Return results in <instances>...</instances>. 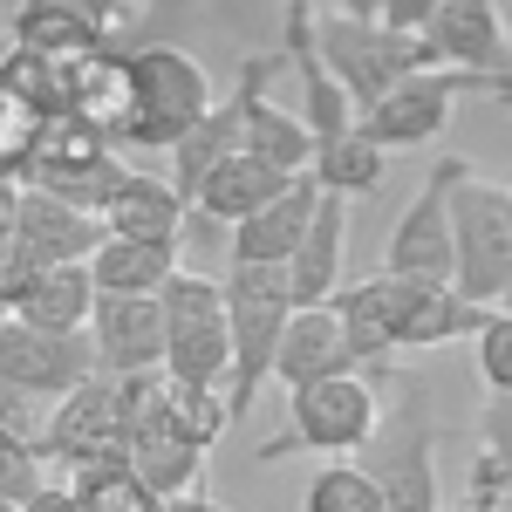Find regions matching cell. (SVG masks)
<instances>
[{"label": "cell", "mask_w": 512, "mask_h": 512, "mask_svg": "<svg viewBox=\"0 0 512 512\" xmlns=\"http://www.w3.org/2000/svg\"><path fill=\"white\" fill-rule=\"evenodd\" d=\"M335 315L349 335L362 376H390V349H451L472 342L492 308H472L451 280L417 274H369L362 287L335 294Z\"/></svg>", "instance_id": "1"}, {"label": "cell", "mask_w": 512, "mask_h": 512, "mask_svg": "<svg viewBox=\"0 0 512 512\" xmlns=\"http://www.w3.org/2000/svg\"><path fill=\"white\" fill-rule=\"evenodd\" d=\"M226 342H233V369H226V417H253L260 390L274 383V349L280 328L294 315V287H287V267H260V260H233L226 280Z\"/></svg>", "instance_id": "2"}, {"label": "cell", "mask_w": 512, "mask_h": 512, "mask_svg": "<svg viewBox=\"0 0 512 512\" xmlns=\"http://www.w3.org/2000/svg\"><path fill=\"white\" fill-rule=\"evenodd\" d=\"M437 403L424 383H403V403L376 417V431L362 444V472L376 478L383 512H437Z\"/></svg>", "instance_id": "3"}, {"label": "cell", "mask_w": 512, "mask_h": 512, "mask_svg": "<svg viewBox=\"0 0 512 512\" xmlns=\"http://www.w3.org/2000/svg\"><path fill=\"white\" fill-rule=\"evenodd\" d=\"M212 76L198 69L185 48H137L130 55V123H123V144L137 151H171L178 137H192L205 110H212Z\"/></svg>", "instance_id": "4"}, {"label": "cell", "mask_w": 512, "mask_h": 512, "mask_svg": "<svg viewBox=\"0 0 512 512\" xmlns=\"http://www.w3.org/2000/svg\"><path fill=\"white\" fill-rule=\"evenodd\" d=\"M451 287L472 308H499L512 287V192L478 171L451 185Z\"/></svg>", "instance_id": "5"}, {"label": "cell", "mask_w": 512, "mask_h": 512, "mask_svg": "<svg viewBox=\"0 0 512 512\" xmlns=\"http://www.w3.org/2000/svg\"><path fill=\"white\" fill-rule=\"evenodd\" d=\"M144 383H151V376H103V369H96L82 390H69L55 410H48L35 451H41V458L76 465V472H82V465H110V458H123Z\"/></svg>", "instance_id": "6"}, {"label": "cell", "mask_w": 512, "mask_h": 512, "mask_svg": "<svg viewBox=\"0 0 512 512\" xmlns=\"http://www.w3.org/2000/svg\"><path fill=\"white\" fill-rule=\"evenodd\" d=\"M287 417H294V424L253 451L260 465H274L287 451H321V458L362 451L369 431H376V417H383V403H376V383H369V376H321V383L287 390Z\"/></svg>", "instance_id": "7"}, {"label": "cell", "mask_w": 512, "mask_h": 512, "mask_svg": "<svg viewBox=\"0 0 512 512\" xmlns=\"http://www.w3.org/2000/svg\"><path fill=\"white\" fill-rule=\"evenodd\" d=\"M164 308V369L171 383H198V390H219L226 369H233V342H226V294L219 280L205 274H178L158 287Z\"/></svg>", "instance_id": "8"}, {"label": "cell", "mask_w": 512, "mask_h": 512, "mask_svg": "<svg viewBox=\"0 0 512 512\" xmlns=\"http://www.w3.org/2000/svg\"><path fill=\"white\" fill-rule=\"evenodd\" d=\"M96 376V349L89 335H55V328H28V321H0V403H7V431H21L14 417L28 403H62Z\"/></svg>", "instance_id": "9"}, {"label": "cell", "mask_w": 512, "mask_h": 512, "mask_svg": "<svg viewBox=\"0 0 512 512\" xmlns=\"http://www.w3.org/2000/svg\"><path fill=\"white\" fill-rule=\"evenodd\" d=\"M315 55L328 62V76L342 82V96L355 103V117H362L376 96H390L403 76L431 69L417 35H396V28H383V21H349V14L315 21Z\"/></svg>", "instance_id": "10"}, {"label": "cell", "mask_w": 512, "mask_h": 512, "mask_svg": "<svg viewBox=\"0 0 512 512\" xmlns=\"http://www.w3.org/2000/svg\"><path fill=\"white\" fill-rule=\"evenodd\" d=\"M123 178H130V164L117 158V144H110L103 130L76 123V117H48L35 158L21 171V185H35V192H48V198H69L82 212H103Z\"/></svg>", "instance_id": "11"}, {"label": "cell", "mask_w": 512, "mask_h": 512, "mask_svg": "<svg viewBox=\"0 0 512 512\" xmlns=\"http://www.w3.org/2000/svg\"><path fill=\"white\" fill-rule=\"evenodd\" d=\"M458 96H472V76H458V69H417V76H403L390 96H376L355 130L390 158V151H424L431 137L451 130V103Z\"/></svg>", "instance_id": "12"}, {"label": "cell", "mask_w": 512, "mask_h": 512, "mask_svg": "<svg viewBox=\"0 0 512 512\" xmlns=\"http://www.w3.org/2000/svg\"><path fill=\"white\" fill-rule=\"evenodd\" d=\"M465 158H437L424 192L403 205L383 246V274H417V280H451V185L465 178Z\"/></svg>", "instance_id": "13"}, {"label": "cell", "mask_w": 512, "mask_h": 512, "mask_svg": "<svg viewBox=\"0 0 512 512\" xmlns=\"http://www.w3.org/2000/svg\"><path fill=\"white\" fill-rule=\"evenodd\" d=\"M424 62L431 69H458V76H506L512 69V35L499 0H437V14L417 28Z\"/></svg>", "instance_id": "14"}, {"label": "cell", "mask_w": 512, "mask_h": 512, "mask_svg": "<svg viewBox=\"0 0 512 512\" xmlns=\"http://www.w3.org/2000/svg\"><path fill=\"white\" fill-rule=\"evenodd\" d=\"M274 76V55H246V69H239V89L233 96H219L205 123H198L192 137H178L171 144V192L192 205L198 185L212 178V164H226L233 151H246V103H253V89Z\"/></svg>", "instance_id": "15"}, {"label": "cell", "mask_w": 512, "mask_h": 512, "mask_svg": "<svg viewBox=\"0 0 512 512\" xmlns=\"http://www.w3.org/2000/svg\"><path fill=\"white\" fill-rule=\"evenodd\" d=\"M103 219L82 212L69 198H48L35 185H14V253L28 267H89V253L103 246Z\"/></svg>", "instance_id": "16"}, {"label": "cell", "mask_w": 512, "mask_h": 512, "mask_svg": "<svg viewBox=\"0 0 512 512\" xmlns=\"http://www.w3.org/2000/svg\"><path fill=\"white\" fill-rule=\"evenodd\" d=\"M89 349L103 376H158L164 369V308L158 294H96Z\"/></svg>", "instance_id": "17"}, {"label": "cell", "mask_w": 512, "mask_h": 512, "mask_svg": "<svg viewBox=\"0 0 512 512\" xmlns=\"http://www.w3.org/2000/svg\"><path fill=\"white\" fill-rule=\"evenodd\" d=\"M123 465L144 478L158 499H185V492H198L205 451H198V444H185L178 431H164V417H158V376H151V383H144V396H137V417H130Z\"/></svg>", "instance_id": "18"}, {"label": "cell", "mask_w": 512, "mask_h": 512, "mask_svg": "<svg viewBox=\"0 0 512 512\" xmlns=\"http://www.w3.org/2000/svg\"><path fill=\"white\" fill-rule=\"evenodd\" d=\"M321 376H362L349 335H342L335 301H321V308H294L287 328H280V349H274V383L301 390V383H321Z\"/></svg>", "instance_id": "19"}, {"label": "cell", "mask_w": 512, "mask_h": 512, "mask_svg": "<svg viewBox=\"0 0 512 512\" xmlns=\"http://www.w3.org/2000/svg\"><path fill=\"white\" fill-rule=\"evenodd\" d=\"M7 321L28 328H55V335H82L96 315V280L89 267H21V280L0 294Z\"/></svg>", "instance_id": "20"}, {"label": "cell", "mask_w": 512, "mask_h": 512, "mask_svg": "<svg viewBox=\"0 0 512 512\" xmlns=\"http://www.w3.org/2000/svg\"><path fill=\"white\" fill-rule=\"evenodd\" d=\"M287 62L301 76V123L315 137V151L335 144L342 130H355V103L342 96V82L328 76V62L315 55V7L308 0H287Z\"/></svg>", "instance_id": "21"}, {"label": "cell", "mask_w": 512, "mask_h": 512, "mask_svg": "<svg viewBox=\"0 0 512 512\" xmlns=\"http://www.w3.org/2000/svg\"><path fill=\"white\" fill-rule=\"evenodd\" d=\"M342 253H349V198L321 192L315 198V219L301 246L287 253V287H294V308H321L342 294Z\"/></svg>", "instance_id": "22"}, {"label": "cell", "mask_w": 512, "mask_h": 512, "mask_svg": "<svg viewBox=\"0 0 512 512\" xmlns=\"http://www.w3.org/2000/svg\"><path fill=\"white\" fill-rule=\"evenodd\" d=\"M62 117L103 130L110 144H123V123H130V55L117 48H96L62 62Z\"/></svg>", "instance_id": "23"}, {"label": "cell", "mask_w": 512, "mask_h": 512, "mask_svg": "<svg viewBox=\"0 0 512 512\" xmlns=\"http://www.w3.org/2000/svg\"><path fill=\"white\" fill-rule=\"evenodd\" d=\"M315 198H321V185L308 171L287 178V192H280L274 205H260L253 219H239L233 233H226V253H233V260H260V267H287V253L301 246L308 219H315Z\"/></svg>", "instance_id": "24"}, {"label": "cell", "mask_w": 512, "mask_h": 512, "mask_svg": "<svg viewBox=\"0 0 512 512\" xmlns=\"http://www.w3.org/2000/svg\"><path fill=\"white\" fill-rule=\"evenodd\" d=\"M7 28H14V48H35L48 62H76V55L110 48V28L82 0H21Z\"/></svg>", "instance_id": "25"}, {"label": "cell", "mask_w": 512, "mask_h": 512, "mask_svg": "<svg viewBox=\"0 0 512 512\" xmlns=\"http://www.w3.org/2000/svg\"><path fill=\"white\" fill-rule=\"evenodd\" d=\"M185 198L171 192V178H151V171H130L110 205L96 212L110 239H151V246H178V226H185Z\"/></svg>", "instance_id": "26"}, {"label": "cell", "mask_w": 512, "mask_h": 512, "mask_svg": "<svg viewBox=\"0 0 512 512\" xmlns=\"http://www.w3.org/2000/svg\"><path fill=\"white\" fill-rule=\"evenodd\" d=\"M280 192H287V171L260 164L253 151H233L226 164H212V178L198 185L192 212H198V219H212L219 233H233L239 219H253V212H260V205H274Z\"/></svg>", "instance_id": "27"}, {"label": "cell", "mask_w": 512, "mask_h": 512, "mask_svg": "<svg viewBox=\"0 0 512 512\" xmlns=\"http://www.w3.org/2000/svg\"><path fill=\"white\" fill-rule=\"evenodd\" d=\"M171 274H178V246H151V239H103L89 253L96 294H158Z\"/></svg>", "instance_id": "28"}, {"label": "cell", "mask_w": 512, "mask_h": 512, "mask_svg": "<svg viewBox=\"0 0 512 512\" xmlns=\"http://www.w3.org/2000/svg\"><path fill=\"white\" fill-rule=\"evenodd\" d=\"M246 151H253L260 164H274V171H287V178H301V171L315 164V137H308L301 110L267 103V82H260L253 103H246Z\"/></svg>", "instance_id": "29"}, {"label": "cell", "mask_w": 512, "mask_h": 512, "mask_svg": "<svg viewBox=\"0 0 512 512\" xmlns=\"http://www.w3.org/2000/svg\"><path fill=\"white\" fill-rule=\"evenodd\" d=\"M383 171H390V158H383L362 130H342V137H335V144H321L315 164H308V178H315L321 192H335V198L383 192Z\"/></svg>", "instance_id": "30"}, {"label": "cell", "mask_w": 512, "mask_h": 512, "mask_svg": "<svg viewBox=\"0 0 512 512\" xmlns=\"http://www.w3.org/2000/svg\"><path fill=\"white\" fill-rule=\"evenodd\" d=\"M226 396L219 390H198V383H171V376H158V417L164 431H178L185 444H198V451H212L219 437H226V410H219Z\"/></svg>", "instance_id": "31"}, {"label": "cell", "mask_w": 512, "mask_h": 512, "mask_svg": "<svg viewBox=\"0 0 512 512\" xmlns=\"http://www.w3.org/2000/svg\"><path fill=\"white\" fill-rule=\"evenodd\" d=\"M69 492L82 499V512H171V499H158L123 458H110V465H82Z\"/></svg>", "instance_id": "32"}, {"label": "cell", "mask_w": 512, "mask_h": 512, "mask_svg": "<svg viewBox=\"0 0 512 512\" xmlns=\"http://www.w3.org/2000/svg\"><path fill=\"white\" fill-rule=\"evenodd\" d=\"M41 130H48V110H35L28 96H14V89L0 82V185H21Z\"/></svg>", "instance_id": "33"}, {"label": "cell", "mask_w": 512, "mask_h": 512, "mask_svg": "<svg viewBox=\"0 0 512 512\" xmlns=\"http://www.w3.org/2000/svg\"><path fill=\"white\" fill-rule=\"evenodd\" d=\"M301 512H383V492L362 465H328V472L308 478Z\"/></svg>", "instance_id": "34"}, {"label": "cell", "mask_w": 512, "mask_h": 512, "mask_svg": "<svg viewBox=\"0 0 512 512\" xmlns=\"http://www.w3.org/2000/svg\"><path fill=\"white\" fill-rule=\"evenodd\" d=\"M0 82H7L14 96H28L35 110L62 117V62H48L35 48H7V55H0Z\"/></svg>", "instance_id": "35"}, {"label": "cell", "mask_w": 512, "mask_h": 512, "mask_svg": "<svg viewBox=\"0 0 512 512\" xmlns=\"http://www.w3.org/2000/svg\"><path fill=\"white\" fill-rule=\"evenodd\" d=\"M41 485H48V478H41L35 437H28V431H7V424H0V499H7V506H28Z\"/></svg>", "instance_id": "36"}, {"label": "cell", "mask_w": 512, "mask_h": 512, "mask_svg": "<svg viewBox=\"0 0 512 512\" xmlns=\"http://www.w3.org/2000/svg\"><path fill=\"white\" fill-rule=\"evenodd\" d=\"M472 362H478V376H485V390H492V396H512V315L492 308V315L478 321Z\"/></svg>", "instance_id": "37"}, {"label": "cell", "mask_w": 512, "mask_h": 512, "mask_svg": "<svg viewBox=\"0 0 512 512\" xmlns=\"http://www.w3.org/2000/svg\"><path fill=\"white\" fill-rule=\"evenodd\" d=\"M478 444H485V458L512 478V396H492V403H485V417H478Z\"/></svg>", "instance_id": "38"}, {"label": "cell", "mask_w": 512, "mask_h": 512, "mask_svg": "<svg viewBox=\"0 0 512 512\" xmlns=\"http://www.w3.org/2000/svg\"><path fill=\"white\" fill-rule=\"evenodd\" d=\"M431 14H437V0H383V7H376V21L396 28V35H417Z\"/></svg>", "instance_id": "39"}, {"label": "cell", "mask_w": 512, "mask_h": 512, "mask_svg": "<svg viewBox=\"0 0 512 512\" xmlns=\"http://www.w3.org/2000/svg\"><path fill=\"white\" fill-rule=\"evenodd\" d=\"M21 512H82V499L69 492V485H41V492H35Z\"/></svg>", "instance_id": "40"}, {"label": "cell", "mask_w": 512, "mask_h": 512, "mask_svg": "<svg viewBox=\"0 0 512 512\" xmlns=\"http://www.w3.org/2000/svg\"><path fill=\"white\" fill-rule=\"evenodd\" d=\"M472 96H485V103L512 110V69H506V76H472Z\"/></svg>", "instance_id": "41"}, {"label": "cell", "mask_w": 512, "mask_h": 512, "mask_svg": "<svg viewBox=\"0 0 512 512\" xmlns=\"http://www.w3.org/2000/svg\"><path fill=\"white\" fill-rule=\"evenodd\" d=\"M82 7H89V14H96L103 28H117V21L130 14V7H137V0H82Z\"/></svg>", "instance_id": "42"}, {"label": "cell", "mask_w": 512, "mask_h": 512, "mask_svg": "<svg viewBox=\"0 0 512 512\" xmlns=\"http://www.w3.org/2000/svg\"><path fill=\"white\" fill-rule=\"evenodd\" d=\"M171 512H233V506H219V499H205V492H185V499H171Z\"/></svg>", "instance_id": "43"}, {"label": "cell", "mask_w": 512, "mask_h": 512, "mask_svg": "<svg viewBox=\"0 0 512 512\" xmlns=\"http://www.w3.org/2000/svg\"><path fill=\"white\" fill-rule=\"evenodd\" d=\"M335 7H342L349 21H376V7H383V0H335Z\"/></svg>", "instance_id": "44"}, {"label": "cell", "mask_w": 512, "mask_h": 512, "mask_svg": "<svg viewBox=\"0 0 512 512\" xmlns=\"http://www.w3.org/2000/svg\"><path fill=\"white\" fill-rule=\"evenodd\" d=\"M499 315H512V287H506V294H499Z\"/></svg>", "instance_id": "45"}, {"label": "cell", "mask_w": 512, "mask_h": 512, "mask_svg": "<svg viewBox=\"0 0 512 512\" xmlns=\"http://www.w3.org/2000/svg\"><path fill=\"white\" fill-rule=\"evenodd\" d=\"M0 512H21V506H7V499H0Z\"/></svg>", "instance_id": "46"}, {"label": "cell", "mask_w": 512, "mask_h": 512, "mask_svg": "<svg viewBox=\"0 0 512 512\" xmlns=\"http://www.w3.org/2000/svg\"><path fill=\"white\" fill-rule=\"evenodd\" d=\"M506 192H512V185H506Z\"/></svg>", "instance_id": "47"}]
</instances>
